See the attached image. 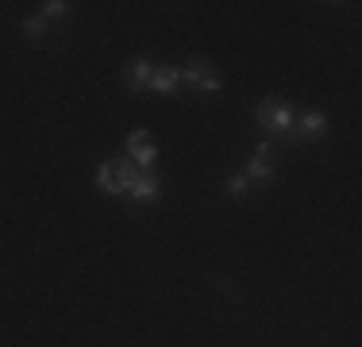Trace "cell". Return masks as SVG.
I'll return each instance as SVG.
<instances>
[{"instance_id": "1", "label": "cell", "mask_w": 362, "mask_h": 347, "mask_svg": "<svg viewBox=\"0 0 362 347\" xmlns=\"http://www.w3.org/2000/svg\"><path fill=\"white\" fill-rule=\"evenodd\" d=\"M255 120H258L262 132H270L274 139H281V143H300V139H297V116H293V108L286 101H278V97L258 101Z\"/></svg>"}, {"instance_id": "2", "label": "cell", "mask_w": 362, "mask_h": 347, "mask_svg": "<svg viewBox=\"0 0 362 347\" xmlns=\"http://www.w3.org/2000/svg\"><path fill=\"white\" fill-rule=\"evenodd\" d=\"M139 166H135L132 159H108V162H100V170H97V189L100 193H108V197H127V189L135 186V178H139Z\"/></svg>"}, {"instance_id": "3", "label": "cell", "mask_w": 362, "mask_h": 347, "mask_svg": "<svg viewBox=\"0 0 362 347\" xmlns=\"http://www.w3.org/2000/svg\"><path fill=\"white\" fill-rule=\"evenodd\" d=\"M181 81H189L197 93H204V97H212V93L223 89V77L216 74V66H212L209 58H189V62L181 66Z\"/></svg>"}, {"instance_id": "4", "label": "cell", "mask_w": 362, "mask_h": 347, "mask_svg": "<svg viewBox=\"0 0 362 347\" xmlns=\"http://www.w3.org/2000/svg\"><path fill=\"white\" fill-rule=\"evenodd\" d=\"M127 159H132L139 170H151L154 162H158V143L146 135V127H135V132L127 135Z\"/></svg>"}, {"instance_id": "5", "label": "cell", "mask_w": 362, "mask_h": 347, "mask_svg": "<svg viewBox=\"0 0 362 347\" xmlns=\"http://www.w3.org/2000/svg\"><path fill=\"white\" fill-rule=\"evenodd\" d=\"M243 178L251 181V186H270L274 181V162H270V139L266 143H258L255 147V154L247 159V166H243Z\"/></svg>"}, {"instance_id": "6", "label": "cell", "mask_w": 362, "mask_h": 347, "mask_svg": "<svg viewBox=\"0 0 362 347\" xmlns=\"http://www.w3.org/2000/svg\"><path fill=\"white\" fill-rule=\"evenodd\" d=\"M151 74H154V62L139 55V58H132V62L124 66V74H119V77H124V85L132 93H146V89H151Z\"/></svg>"}, {"instance_id": "7", "label": "cell", "mask_w": 362, "mask_h": 347, "mask_svg": "<svg viewBox=\"0 0 362 347\" xmlns=\"http://www.w3.org/2000/svg\"><path fill=\"white\" fill-rule=\"evenodd\" d=\"M162 197V181L154 178L151 170H143L139 178H135V186L127 189V201H135V205H154Z\"/></svg>"}, {"instance_id": "8", "label": "cell", "mask_w": 362, "mask_h": 347, "mask_svg": "<svg viewBox=\"0 0 362 347\" xmlns=\"http://www.w3.org/2000/svg\"><path fill=\"white\" fill-rule=\"evenodd\" d=\"M324 132H327V116H324V112H305V116L297 120V139H305V143L324 139Z\"/></svg>"}, {"instance_id": "9", "label": "cell", "mask_w": 362, "mask_h": 347, "mask_svg": "<svg viewBox=\"0 0 362 347\" xmlns=\"http://www.w3.org/2000/svg\"><path fill=\"white\" fill-rule=\"evenodd\" d=\"M177 85H181V66H154V74H151L154 93H174Z\"/></svg>"}, {"instance_id": "10", "label": "cell", "mask_w": 362, "mask_h": 347, "mask_svg": "<svg viewBox=\"0 0 362 347\" xmlns=\"http://www.w3.org/2000/svg\"><path fill=\"white\" fill-rule=\"evenodd\" d=\"M223 193H228L231 201H247V197H251V181L243 178V170H239V174H231V178H228V186H223Z\"/></svg>"}, {"instance_id": "11", "label": "cell", "mask_w": 362, "mask_h": 347, "mask_svg": "<svg viewBox=\"0 0 362 347\" xmlns=\"http://www.w3.org/2000/svg\"><path fill=\"white\" fill-rule=\"evenodd\" d=\"M42 20H66V16H70V4H66V0H47V4H42Z\"/></svg>"}, {"instance_id": "12", "label": "cell", "mask_w": 362, "mask_h": 347, "mask_svg": "<svg viewBox=\"0 0 362 347\" xmlns=\"http://www.w3.org/2000/svg\"><path fill=\"white\" fill-rule=\"evenodd\" d=\"M20 28H23V35H28V39H47V20H42V16H28Z\"/></svg>"}]
</instances>
